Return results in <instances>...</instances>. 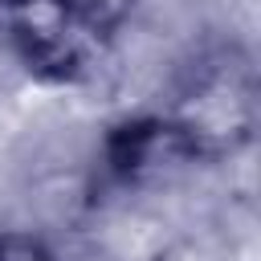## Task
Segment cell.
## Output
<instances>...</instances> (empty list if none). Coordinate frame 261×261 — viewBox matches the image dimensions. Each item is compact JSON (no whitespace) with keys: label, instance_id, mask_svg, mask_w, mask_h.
Listing matches in <instances>:
<instances>
[{"label":"cell","instance_id":"obj_2","mask_svg":"<svg viewBox=\"0 0 261 261\" xmlns=\"http://www.w3.org/2000/svg\"><path fill=\"white\" fill-rule=\"evenodd\" d=\"M188 139L196 143V151L204 159H220L241 151L253 139V82L245 65H208L184 94V102L175 110H167Z\"/></svg>","mask_w":261,"mask_h":261},{"label":"cell","instance_id":"obj_1","mask_svg":"<svg viewBox=\"0 0 261 261\" xmlns=\"http://www.w3.org/2000/svg\"><path fill=\"white\" fill-rule=\"evenodd\" d=\"M0 20L16 61L49 86L90 82L114 37L73 0H4Z\"/></svg>","mask_w":261,"mask_h":261},{"label":"cell","instance_id":"obj_5","mask_svg":"<svg viewBox=\"0 0 261 261\" xmlns=\"http://www.w3.org/2000/svg\"><path fill=\"white\" fill-rule=\"evenodd\" d=\"M82 12H90L102 29H110V33H118V24L130 16V8H135V0H73Z\"/></svg>","mask_w":261,"mask_h":261},{"label":"cell","instance_id":"obj_3","mask_svg":"<svg viewBox=\"0 0 261 261\" xmlns=\"http://www.w3.org/2000/svg\"><path fill=\"white\" fill-rule=\"evenodd\" d=\"M204 163L188 130L171 114H135L106 130L102 139V167L114 184H151L179 167Z\"/></svg>","mask_w":261,"mask_h":261},{"label":"cell","instance_id":"obj_4","mask_svg":"<svg viewBox=\"0 0 261 261\" xmlns=\"http://www.w3.org/2000/svg\"><path fill=\"white\" fill-rule=\"evenodd\" d=\"M0 261H61L53 245L29 228H0Z\"/></svg>","mask_w":261,"mask_h":261}]
</instances>
